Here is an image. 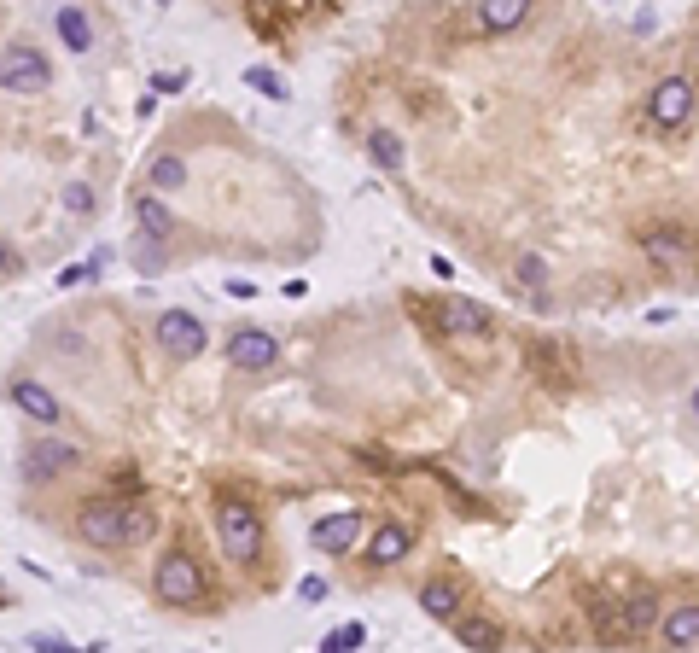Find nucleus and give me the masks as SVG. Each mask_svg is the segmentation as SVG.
I'll return each instance as SVG.
<instances>
[{
	"label": "nucleus",
	"mask_w": 699,
	"mask_h": 653,
	"mask_svg": "<svg viewBox=\"0 0 699 653\" xmlns=\"http://www.w3.org/2000/svg\"><path fill=\"white\" fill-rule=\"evenodd\" d=\"M152 508H140V502H117V496H100V502H88L82 514H76V531H82V543H94V549H129V543H146L152 537Z\"/></svg>",
	"instance_id": "obj_1"
},
{
	"label": "nucleus",
	"mask_w": 699,
	"mask_h": 653,
	"mask_svg": "<svg viewBox=\"0 0 699 653\" xmlns=\"http://www.w3.org/2000/svg\"><path fill=\"white\" fill-rule=\"evenodd\" d=\"M216 537H222V554L233 566H251L257 549H263V519L251 514L245 502H222L216 508Z\"/></svg>",
	"instance_id": "obj_2"
},
{
	"label": "nucleus",
	"mask_w": 699,
	"mask_h": 653,
	"mask_svg": "<svg viewBox=\"0 0 699 653\" xmlns=\"http://www.w3.org/2000/svg\"><path fill=\"white\" fill-rule=\"evenodd\" d=\"M152 589H158V601H169V607H193V601H204V572L199 560L187 549H175L158 560V572H152Z\"/></svg>",
	"instance_id": "obj_3"
},
{
	"label": "nucleus",
	"mask_w": 699,
	"mask_h": 653,
	"mask_svg": "<svg viewBox=\"0 0 699 653\" xmlns=\"http://www.w3.org/2000/svg\"><path fill=\"white\" fill-rule=\"evenodd\" d=\"M0 88L6 94H47L53 88V65L35 47H6L0 53Z\"/></svg>",
	"instance_id": "obj_4"
},
{
	"label": "nucleus",
	"mask_w": 699,
	"mask_h": 653,
	"mask_svg": "<svg viewBox=\"0 0 699 653\" xmlns=\"http://www.w3.org/2000/svg\"><path fill=\"white\" fill-rule=\"evenodd\" d=\"M437 321H443V333H455V339H490L496 333V315L484 310V304H472L461 292H449L443 304H437Z\"/></svg>",
	"instance_id": "obj_5"
},
{
	"label": "nucleus",
	"mask_w": 699,
	"mask_h": 653,
	"mask_svg": "<svg viewBox=\"0 0 699 653\" xmlns=\"http://www.w3.org/2000/svg\"><path fill=\"white\" fill-rule=\"evenodd\" d=\"M647 117H653L659 129H682V123L694 117V82H688V76H665V82L653 88V100H647Z\"/></svg>",
	"instance_id": "obj_6"
},
{
	"label": "nucleus",
	"mask_w": 699,
	"mask_h": 653,
	"mask_svg": "<svg viewBox=\"0 0 699 653\" xmlns=\"http://www.w3.org/2000/svg\"><path fill=\"white\" fill-rule=\"evenodd\" d=\"M158 344H164V356H175V362H193L204 350V321L187 310H164L158 315Z\"/></svg>",
	"instance_id": "obj_7"
},
{
	"label": "nucleus",
	"mask_w": 699,
	"mask_h": 653,
	"mask_svg": "<svg viewBox=\"0 0 699 653\" xmlns=\"http://www.w3.org/2000/svg\"><path fill=\"white\" fill-rule=\"evenodd\" d=\"M82 461V449L65 444V438H35L30 449H24V479H59V473H70Z\"/></svg>",
	"instance_id": "obj_8"
},
{
	"label": "nucleus",
	"mask_w": 699,
	"mask_h": 653,
	"mask_svg": "<svg viewBox=\"0 0 699 653\" xmlns=\"http://www.w3.org/2000/svg\"><path fill=\"white\" fill-rule=\"evenodd\" d=\"M362 531H367V519L350 508V514H327V519H315V531H309V543L321 554H350L356 543H362Z\"/></svg>",
	"instance_id": "obj_9"
},
{
	"label": "nucleus",
	"mask_w": 699,
	"mask_h": 653,
	"mask_svg": "<svg viewBox=\"0 0 699 653\" xmlns=\"http://www.w3.org/2000/svg\"><path fill=\"white\" fill-rule=\"evenodd\" d=\"M280 356V339L274 333H263V327H239L228 339V362L233 368H268Z\"/></svg>",
	"instance_id": "obj_10"
},
{
	"label": "nucleus",
	"mask_w": 699,
	"mask_h": 653,
	"mask_svg": "<svg viewBox=\"0 0 699 653\" xmlns=\"http://www.w3.org/2000/svg\"><path fill=\"white\" fill-rule=\"evenodd\" d=\"M6 397L30 414L35 426H59V397H53L47 385H35V379H12V391H6Z\"/></svg>",
	"instance_id": "obj_11"
},
{
	"label": "nucleus",
	"mask_w": 699,
	"mask_h": 653,
	"mask_svg": "<svg viewBox=\"0 0 699 653\" xmlns=\"http://www.w3.org/2000/svg\"><path fill=\"white\" fill-rule=\"evenodd\" d=\"M408 549H414V531H408L402 519H385V525L373 531V543H367V560H373V566H397Z\"/></svg>",
	"instance_id": "obj_12"
},
{
	"label": "nucleus",
	"mask_w": 699,
	"mask_h": 653,
	"mask_svg": "<svg viewBox=\"0 0 699 653\" xmlns=\"http://www.w3.org/2000/svg\"><path fill=\"white\" fill-rule=\"evenodd\" d=\"M659 636H665L670 648H699V601L670 607L665 619H659Z\"/></svg>",
	"instance_id": "obj_13"
},
{
	"label": "nucleus",
	"mask_w": 699,
	"mask_h": 653,
	"mask_svg": "<svg viewBox=\"0 0 699 653\" xmlns=\"http://www.w3.org/2000/svg\"><path fill=\"white\" fill-rule=\"evenodd\" d=\"M641 251H647L653 269H676V263L688 257V240H682L676 228H647V234H641Z\"/></svg>",
	"instance_id": "obj_14"
},
{
	"label": "nucleus",
	"mask_w": 699,
	"mask_h": 653,
	"mask_svg": "<svg viewBox=\"0 0 699 653\" xmlns=\"http://www.w3.org/2000/svg\"><path fill=\"white\" fill-rule=\"evenodd\" d=\"M525 18H531V0H484V6H478V24H484L490 35L519 30Z\"/></svg>",
	"instance_id": "obj_15"
},
{
	"label": "nucleus",
	"mask_w": 699,
	"mask_h": 653,
	"mask_svg": "<svg viewBox=\"0 0 699 653\" xmlns=\"http://www.w3.org/2000/svg\"><path fill=\"white\" fill-rule=\"evenodd\" d=\"M525 356H531V368L548 379V385H571V362L560 356V344H554V339H531Z\"/></svg>",
	"instance_id": "obj_16"
},
{
	"label": "nucleus",
	"mask_w": 699,
	"mask_h": 653,
	"mask_svg": "<svg viewBox=\"0 0 699 653\" xmlns=\"http://www.w3.org/2000/svg\"><path fill=\"white\" fill-rule=\"evenodd\" d=\"M455 636H461V648H472V653H496L501 648V624L496 619H472V613H461V619H455Z\"/></svg>",
	"instance_id": "obj_17"
},
{
	"label": "nucleus",
	"mask_w": 699,
	"mask_h": 653,
	"mask_svg": "<svg viewBox=\"0 0 699 653\" xmlns=\"http://www.w3.org/2000/svg\"><path fill=\"white\" fill-rule=\"evenodd\" d=\"M659 619H665V613H659V601H653L647 589H635L630 601L618 607V624H624L630 636H641V630H653V624H659Z\"/></svg>",
	"instance_id": "obj_18"
},
{
	"label": "nucleus",
	"mask_w": 699,
	"mask_h": 653,
	"mask_svg": "<svg viewBox=\"0 0 699 653\" xmlns=\"http://www.w3.org/2000/svg\"><path fill=\"white\" fill-rule=\"evenodd\" d=\"M134 222H140V234H146V240H169V228H175V216L164 210V199H152V193H140V199H134Z\"/></svg>",
	"instance_id": "obj_19"
},
{
	"label": "nucleus",
	"mask_w": 699,
	"mask_h": 653,
	"mask_svg": "<svg viewBox=\"0 0 699 653\" xmlns=\"http://www.w3.org/2000/svg\"><path fill=\"white\" fill-rule=\"evenodd\" d=\"M420 607H426L432 619H461V589L432 578V584H420Z\"/></svg>",
	"instance_id": "obj_20"
},
{
	"label": "nucleus",
	"mask_w": 699,
	"mask_h": 653,
	"mask_svg": "<svg viewBox=\"0 0 699 653\" xmlns=\"http://www.w3.org/2000/svg\"><path fill=\"white\" fill-rule=\"evenodd\" d=\"M59 35L70 41V53H88V47H94V24H88V12H82V6H59Z\"/></svg>",
	"instance_id": "obj_21"
},
{
	"label": "nucleus",
	"mask_w": 699,
	"mask_h": 653,
	"mask_svg": "<svg viewBox=\"0 0 699 653\" xmlns=\"http://www.w3.org/2000/svg\"><path fill=\"white\" fill-rule=\"evenodd\" d=\"M146 181H152L158 193H181V187H187V164H181L175 152H158L152 170H146Z\"/></svg>",
	"instance_id": "obj_22"
},
{
	"label": "nucleus",
	"mask_w": 699,
	"mask_h": 653,
	"mask_svg": "<svg viewBox=\"0 0 699 653\" xmlns=\"http://www.w3.org/2000/svg\"><path fill=\"white\" fill-rule=\"evenodd\" d=\"M367 152H373V164H385V170H402V158H408L391 129H373V135H367Z\"/></svg>",
	"instance_id": "obj_23"
},
{
	"label": "nucleus",
	"mask_w": 699,
	"mask_h": 653,
	"mask_svg": "<svg viewBox=\"0 0 699 653\" xmlns=\"http://www.w3.org/2000/svg\"><path fill=\"white\" fill-rule=\"evenodd\" d=\"M513 275H519V286H525V292H536V286L548 280V263H542L536 251H519V263H513Z\"/></svg>",
	"instance_id": "obj_24"
},
{
	"label": "nucleus",
	"mask_w": 699,
	"mask_h": 653,
	"mask_svg": "<svg viewBox=\"0 0 699 653\" xmlns=\"http://www.w3.org/2000/svg\"><path fill=\"white\" fill-rule=\"evenodd\" d=\"M245 82H251L263 100H286V82H280V76H274L268 65H251V70H245Z\"/></svg>",
	"instance_id": "obj_25"
},
{
	"label": "nucleus",
	"mask_w": 699,
	"mask_h": 653,
	"mask_svg": "<svg viewBox=\"0 0 699 653\" xmlns=\"http://www.w3.org/2000/svg\"><path fill=\"white\" fill-rule=\"evenodd\" d=\"M362 642H367V630H362V624H344V630H333V636L321 642V653H356Z\"/></svg>",
	"instance_id": "obj_26"
},
{
	"label": "nucleus",
	"mask_w": 699,
	"mask_h": 653,
	"mask_svg": "<svg viewBox=\"0 0 699 653\" xmlns=\"http://www.w3.org/2000/svg\"><path fill=\"white\" fill-rule=\"evenodd\" d=\"M65 210H70V216H94V187H88V181H70V187H65Z\"/></svg>",
	"instance_id": "obj_27"
},
{
	"label": "nucleus",
	"mask_w": 699,
	"mask_h": 653,
	"mask_svg": "<svg viewBox=\"0 0 699 653\" xmlns=\"http://www.w3.org/2000/svg\"><path fill=\"white\" fill-rule=\"evenodd\" d=\"M30 653H76V648H70L65 636H53V630H35V636H30Z\"/></svg>",
	"instance_id": "obj_28"
},
{
	"label": "nucleus",
	"mask_w": 699,
	"mask_h": 653,
	"mask_svg": "<svg viewBox=\"0 0 699 653\" xmlns=\"http://www.w3.org/2000/svg\"><path fill=\"white\" fill-rule=\"evenodd\" d=\"M94 269H100V263H70L65 275H59V286H82V280L94 275Z\"/></svg>",
	"instance_id": "obj_29"
},
{
	"label": "nucleus",
	"mask_w": 699,
	"mask_h": 653,
	"mask_svg": "<svg viewBox=\"0 0 699 653\" xmlns=\"http://www.w3.org/2000/svg\"><path fill=\"white\" fill-rule=\"evenodd\" d=\"M152 88H158V94H181V88H187V70H169V76H158Z\"/></svg>",
	"instance_id": "obj_30"
},
{
	"label": "nucleus",
	"mask_w": 699,
	"mask_h": 653,
	"mask_svg": "<svg viewBox=\"0 0 699 653\" xmlns=\"http://www.w3.org/2000/svg\"><path fill=\"white\" fill-rule=\"evenodd\" d=\"M111 490H134V467H111Z\"/></svg>",
	"instance_id": "obj_31"
},
{
	"label": "nucleus",
	"mask_w": 699,
	"mask_h": 653,
	"mask_svg": "<svg viewBox=\"0 0 699 653\" xmlns=\"http://www.w3.org/2000/svg\"><path fill=\"white\" fill-rule=\"evenodd\" d=\"M327 595V578H303V601H321Z\"/></svg>",
	"instance_id": "obj_32"
},
{
	"label": "nucleus",
	"mask_w": 699,
	"mask_h": 653,
	"mask_svg": "<svg viewBox=\"0 0 699 653\" xmlns=\"http://www.w3.org/2000/svg\"><path fill=\"white\" fill-rule=\"evenodd\" d=\"M0 269H18V257H12V251H6V245H0Z\"/></svg>",
	"instance_id": "obj_33"
},
{
	"label": "nucleus",
	"mask_w": 699,
	"mask_h": 653,
	"mask_svg": "<svg viewBox=\"0 0 699 653\" xmlns=\"http://www.w3.org/2000/svg\"><path fill=\"white\" fill-rule=\"evenodd\" d=\"M694 420H699V385H694Z\"/></svg>",
	"instance_id": "obj_34"
},
{
	"label": "nucleus",
	"mask_w": 699,
	"mask_h": 653,
	"mask_svg": "<svg viewBox=\"0 0 699 653\" xmlns=\"http://www.w3.org/2000/svg\"><path fill=\"white\" fill-rule=\"evenodd\" d=\"M6 601H12V595H6V584H0V607H6Z\"/></svg>",
	"instance_id": "obj_35"
}]
</instances>
